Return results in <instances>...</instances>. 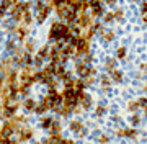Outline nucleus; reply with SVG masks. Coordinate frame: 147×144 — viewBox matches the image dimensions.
I'll return each instance as SVG.
<instances>
[{
	"instance_id": "obj_1",
	"label": "nucleus",
	"mask_w": 147,
	"mask_h": 144,
	"mask_svg": "<svg viewBox=\"0 0 147 144\" xmlns=\"http://www.w3.org/2000/svg\"><path fill=\"white\" fill-rule=\"evenodd\" d=\"M26 108H33V101H28V103H26Z\"/></svg>"
}]
</instances>
